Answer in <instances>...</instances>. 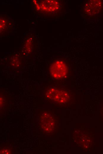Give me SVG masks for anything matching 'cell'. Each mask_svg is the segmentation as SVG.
I'll use <instances>...</instances> for the list:
<instances>
[{"instance_id":"obj_3","label":"cell","mask_w":103,"mask_h":154,"mask_svg":"<svg viewBox=\"0 0 103 154\" xmlns=\"http://www.w3.org/2000/svg\"><path fill=\"white\" fill-rule=\"evenodd\" d=\"M47 97L59 103L66 101L68 98L67 94L65 92L54 89L47 91Z\"/></svg>"},{"instance_id":"obj_7","label":"cell","mask_w":103,"mask_h":154,"mask_svg":"<svg viewBox=\"0 0 103 154\" xmlns=\"http://www.w3.org/2000/svg\"><path fill=\"white\" fill-rule=\"evenodd\" d=\"M12 150L10 148H4L1 149L0 150L1 154H9L11 153Z\"/></svg>"},{"instance_id":"obj_2","label":"cell","mask_w":103,"mask_h":154,"mask_svg":"<svg viewBox=\"0 0 103 154\" xmlns=\"http://www.w3.org/2000/svg\"><path fill=\"white\" fill-rule=\"evenodd\" d=\"M35 4L38 10L47 13L56 11L61 6L60 2L57 0H42Z\"/></svg>"},{"instance_id":"obj_5","label":"cell","mask_w":103,"mask_h":154,"mask_svg":"<svg viewBox=\"0 0 103 154\" xmlns=\"http://www.w3.org/2000/svg\"><path fill=\"white\" fill-rule=\"evenodd\" d=\"M33 45V38H29L25 40L24 44L23 51L24 53L28 54L31 52Z\"/></svg>"},{"instance_id":"obj_4","label":"cell","mask_w":103,"mask_h":154,"mask_svg":"<svg viewBox=\"0 0 103 154\" xmlns=\"http://www.w3.org/2000/svg\"><path fill=\"white\" fill-rule=\"evenodd\" d=\"M0 34H3L9 30L12 23L9 17L6 15H0Z\"/></svg>"},{"instance_id":"obj_1","label":"cell","mask_w":103,"mask_h":154,"mask_svg":"<svg viewBox=\"0 0 103 154\" xmlns=\"http://www.w3.org/2000/svg\"><path fill=\"white\" fill-rule=\"evenodd\" d=\"M49 71L51 75L54 78L60 79L65 77L67 74V67L61 60H57L53 62L50 66Z\"/></svg>"},{"instance_id":"obj_6","label":"cell","mask_w":103,"mask_h":154,"mask_svg":"<svg viewBox=\"0 0 103 154\" xmlns=\"http://www.w3.org/2000/svg\"><path fill=\"white\" fill-rule=\"evenodd\" d=\"M10 62L13 66L19 67L22 63V58L19 55H14L11 57Z\"/></svg>"}]
</instances>
